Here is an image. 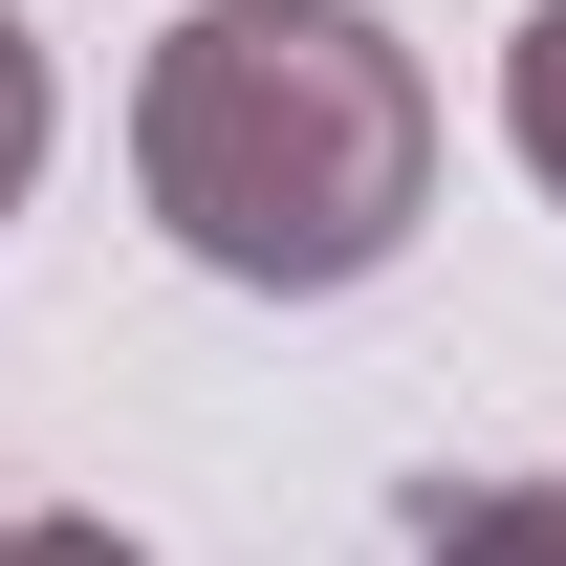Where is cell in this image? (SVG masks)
<instances>
[{"label":"cell","instance_id":"cell-1","mask_svg":"<svg viewBox=\"0 0 566 566\" xmlns=\"http://www.w3.org/2000/svg\"><path fill=\"white\" fill-rule=\"evenodd\" d=\"M132 175H153V240L262 305H327L415 240L436 197V87L392 22L349 0H197L132 87Z\"/></svg>","mask_w":566,"mask_h":566},{"label":"cell","instance_id":"cell-2","mask_svg":"<svg viewBox=\"0 0 566 566\" xmlns=\"http://www.w3.org/2000/svg\"><path fill=\"white\" fill-rule=\"evenodd\" d=\"M501 153L566 197V0H523V44H501Z\"/></svg>","mask_w":566,"mask_h":566},{"label":"cell","instance_id":"cell-3","mask_svg":"<svg viewBox=\"0 0 566 566\" xmlns=\"http://www.w3.org/2000/svg\"><path fill=\"white\" fill-rule=\"evenodd\" d=\"M22 175H44V44L0 22V218H22Z\"/></svg>","mask_w":566,"mask_h":566}]
</instances>
